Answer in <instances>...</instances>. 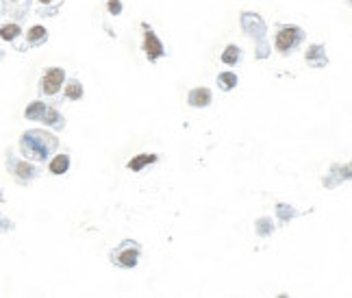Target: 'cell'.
<instances>
[{"label":"cell","mask_w":352,"mask_h":298,"mask_svg":"<svg viewBox=\"0 0 352 298\" xmlns=\"http://www.w3.org/2000/svg\"><path fill=\"white\" fill-rule=\"evenodd\" d=\"M218 85L224 89V91H228V89H233L235 85H237V77L233 72H222L220 77H218Z\"/></svg>","instance_id":"9c48e42d"},{"label":"cell","mask_w":352,"mask_h":298,"mask_svg":"<svg viewBox=\"0 0 352 298\" xmlns=\"http://www.w3.org/2000/svg\"><path fill=\"white\" fill-rule=\"evenodd\" d=\"M0 198H3V194H0Z\"/></svg>","instance_id":"ac0fdd59"},{"label":"cell","mask_w":352,"mask_h":298,"mask_svg":"<svg viewBox=\"0 0 352 298\" xmlns=\"http://www.w3.org/2000/svg\"><path fill=\"white\" fill-rule=\"evenodd\" d=\"M15 174H17V179H20V181L33 179V176H35V167L29 165V163H20V165L15 167Z\"/></svg>","instance_id":"9a60e30c"},{"label":"cell","mask_w":352,"mask_h":298,"mask_svg":"<svg viewBox=\"0 0 352 298\" xmlns=\"http://www.w3.org/2000/svg\"><path fill=\"white\" fill-rule=\"evenodd\" d=\"M189 105L191 107H207L211 105V91L207 87H196L189 94Z\"/></svg>","instance_id":"8992f818"},{"label":"cell","mask_w":352,"mask_h":298,"mask_svg":"<svg viewBox=\"0 0 352 298\" xmlns=\"http://www.w3.org/2000/svg\"><path fill=\"white\" fill-rule=\"evenodd\" d=\"M40 3H44V5H48V3H50V0H40Z\"/></svg>","instance_id":"e0dca14e"},{"label":"cell","mask_w":352,"mask_h":298,"mask_svg":"<svg viewBox=\"0 0 352 298\" xmlns=\"http://www.w3.org/2000/svg\"><path fill=\"white\" fill-rule=\"evenodd\" d=\"M154 161H157L154 155H140V157H135L133 161H128V167H131L133 172H140L146 163H154Z\"/></svg>","instance_id":"ba28073f"},{"label":"cell","mask_w":352,"mask_h":298,"mask_svg":"<svg viewBox=\"0 0 352 298\" xmlns=\"http://www.w3.org/2000/svg\"><path fill=\"white\" fill-rule=\"evenodd\" d=\"M66 96H68L70 100H79V98L83 96V85H81L79 81H70L68 87H66Z\"/></svg>","instance_id":"7c38bea8"},{"label":"cell","mask_w":352,"mask_h":298,"mask_svg":"<svg viewBox=\"0 0 352 298\" xmlns=\"http://www.w3.org/2000/svg\"><path fill=\"white\" fill-rule=\"evenodd\" d=\"M137 257H140V246H137L135 241H124V244L120 246L118 250H113V255H111L113 264L122 266V268L137 266Z\"/></svg>","instance_id":"3957f363"},{"label":"cell","mask_w":352,"mask_h":298,"mask_svg":"<svg viewBox=\"0 0 352 298\" xmlns=\"http://www.w3.org/2000/svg\"><path fill=\"white\" fill-rule=\"evenodd\" d=\"M46 111H48V107H46V105H42V102H33V105L26 109V118H31V120L42 118V120H44Z\"/></svg>","instance_id":"8fae6325"},{"label":"cell","mask_w":352,"mask_h":298,"mask_svg":"<svg viewBox=\"0 0 352 298\" xmlns=\"http://www.w3.org/2000/svg\"><path fill=\"white\" fill-rule=\"evenodd\" d=\"M302 40V31L296 29V26H285V29H281L279 33H276V50L287 54L291 52L296 46L300 44Z\"/></svg>","instance_id":"7a4b0ae2"},{"label":"cell","mask_w":352,"mask_h":298,"mask_svg":"<svg viewBox=\"0 0 352 298\" xmlns=\"http://www.w3.org/2000/svg\"><path fill=\"white\" fill-rule=\"evenodd\" d=\"M109 11L115 13V15L122 11V5H120V0H111V3H109Z\"/></svg>","instance_id":"2e32d148"},{"label":"cell","mask_w":352,"mask_h":298,"mask_svg":"<svg viewBox=\"0 0 352 298\" xmlns=\"http://www.w3.org/2000/svg\"><path fill=\"white\" fill-rule=\"evenodd\" d=\"M68 167H70V157L68 155H59L50 161V172L52 174H63V172H68Z\"/></svg>","instance_id":"52a82bcc"},{"label":"cell","mask_w":352,"mask_h":298,"mask_svg":"<svg viewBox=\"0 0 352 298\" xmlns=\"http://www.w3.org/2000/svg\"><path fill=\"white\" fill-rule=\"evenodd\" d=\"M17 35H20V26H17V24H7V26H3V29H0V37H3V40H7V42L15 40Z\"/></svg>","instance_id":"4fadbf2b"},{"label":"cell","mask_w":352,"mask_h":298,"mask_svg":"<svg viewBox=\"0 0 352 298\" xmlns=\"http://www.w3.org/2000/svg\"><path fill=\"white\" fill-rule=\"evenodd\" d=\"M46 29L44 26H33V29L29 31V44H42L46 40Z\"/></svg>","instance_id":"5bb4252c"},{"label":"cell","mask_w":352,"mask_h":298,"mask_svg":"<svg viewBox=\"0 0 352 298\" xmlns=\"http://www.w3.org/2000/svg\"><path fill=\"white\" fill-rule=\"evenodd\" d=\"M146 29V42H144V48L148 52V59L150 61H157L159 57H163L165 50H163V44L159 42V37H157L152 31H148V24H144Z\"/></svg>","instance_id":"5b68a950"},{"label":"cell","mask_w":352,"mask_h":298,"mask_svg":"<svg viewBox=\"0 0 352 298\" xmlns=\"http://www.w3.org/2000/svg\"><path fill=\"white\" fill-rule=\"evenodd\" d=\"M239 57H242V50H239L237 46H228V48L224 50V54H222V61L228 63V66H235V63L239 61Z\"/></svg>","instance_id":"30bf717a"},{"label":"cell","mask_w":352,"mask_h":298,"mask_svg":"<svg viewBox=\"0 0 352 298\" xmlns=\"http://www.w3.org/2000/svg\"><path fill=\"white\" fill-rule=\"evenodd\" d=\"M54 148H57V137L54 135H48L44 131H29L22 135V151L29 159L42 161Z\"/></svg>","instance_id":"6da1fadb"},{"label":"cell","mask_w":352,"mask_h":298,"mask_svg":"<svg viewBox=\"0 0 352 298\" xmlns=\"http://www.w3.org/2000/svg\"><path fill=\"white\" fill-rule=\"evenodd\" d=\"M63 77H66V74H63L61 68H50L48 72H46V77L42 79V89L48 96H54L63 85Z\"/></svg>","instance_id":"277c9868"}]
</instances>
